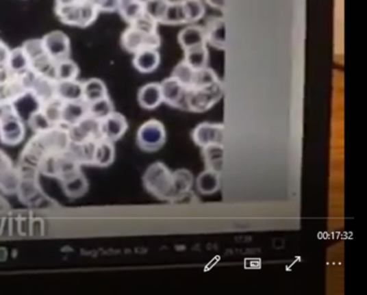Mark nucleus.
Wrapping results in <instances>:
<instances>
[{
	"label": "nucleus",
	"instance_id": "f257e3e1",
	"mask_svg": "<svg viewBox=\"0 0 367 295\" xmlns=\"http://www.w3.org/2000/svg\"><path fill=\"white\" fill-rule=\"evenodd\" d=\"M144 189L157 200L169 202L174 178L173 172L163 162H155L146 169L142 176Z\"/></svg>",
	"mask_w": 367,
	"mask_h": 295
},
{
	"label": "nucleus",
	"instance_id": "f03ea898",
	"mask_svg": "<svg viewBox=\"0 0 367 295\" xmlns=\"http://www.w3.org/2000/svg\"><path fill=\"white\" fill-rule=\"evenodd\" d=\"M26 127L16 114L12 103H0V142L16 146L23 142Z\"/></svg>",
	"mask_w": 367,
	"mask_h": 295
},
{
	"label": "nucleus",
	"instance_id": "7ed1b4c3",
	"mask_svg": "<svg viewBox=\"0 0 367 295\" xmlns=\"http://www.w3.org/2000/svg\"><path fill=\"white\" fill-rule=\"evenodd\" d=\"M224 96V86L221 80L207 88H186V110L203 114L218 104Z\"/></svg>",
	"mask_w": 367,
	"mask_h": 295
},
{
	"label": "nucleus",
	"instance_id": "20e7f679",
	"mask_svg": "<svg viewBox=\"0 0 367 295\" xmlns=\"http://www.w3.org/2000/svg\"><path fill=\"white\" fill-rule=\"evenodd\" d=\"M55 13L62 23L76 27H88L99 16V9L86 0L64 7H55Z\"/></svg>",
	"mask_w": 367,
	"mask_h": 295
},
{
	"label": "nucleus",
	"instance_id": "39448f33",
	"mask_svg": "<svg viewBox=\"0 0 367 295\" xmlns=\"http://www.w3.org/2000/svg\"><path fill=\"white\" fill-rule=\"evenodd\" d=\"M161 44L162 39L159 31L149 33L136 26L129 25L121 36L122 48L131 54L149 49L159 50Z\"/></svg>",
	"mask_w": 367,
	"mask_h": 295
},
{
	"label": "nucleus",
	"instance_id": "423d86ee",
	"mask_svg": "<svg viewBox=\"0 0 367 295\" xmlns=\"http://www.w3.org/2000/svg\"><path fill=\"white\" fill-rule=\"evenodd\" d=\"M166 129L161 121L150 119L141 124L137 131L136 142L142 151H159L166 144Z\"/></svg>",
	"mask_w": 367,
	"mask_h": 295
},
{
	"label": "nucleus",
	"instance_id": "0eeeda50",
	"mask_svg": "<svg viewBox=\"0 0 367 295\" xmlns=\"http://www.w3.org/2000/svg\"><path fill=\"white\" fill-rule=\"evenodd\" d=\"M21 179L20 168L13 164L8 154L0 149V191L5 194H16Z\"/></svg>",
	"mask_w": 367,
	"mask_h": 295
},
{
	"label": "nucleus",
	"instance_id": "6e6552de",
	"mask_svg": "<svg viewBox=\"0 0 367 295\" xmlns=\"http://www.w3.org/2000/svg\"><path fill=\"white\" fill-rule=\"evenodd\" d=\"M224 129L225 127L223 123L203 122L192 131V140L199 148H204L209 144H223Z\"/></svg>",
	"mask_w": 367,
	"mask_h": 295
},
{
	"label": "nucleus",
	"instance_id": "1a4fd4ad",
	"mask_svg": "<svg viewBox=\"0 0 367 295\" xmlns=\"http://www.w3.org/2000/svg\"><path fill=\"white\" fill-rule=\"evenodd\" d=\"M43 48L46 53L54 62L63 61L71 56V39L61 31H51L42 39Z\"/></svg>",
	"mask_w": 367,
	"mask_h": 295
},
{
	"label": "nucleus",
	"instance_id": "9d476101",
	"mask_svg": "<svg viewBox=\"0 0 367 295\" xmlns=\"http://www.w3.org/2000/svg\"><path fill=\"white\" fill-rule=\"evenodd\" d=\"M71 142H84L101 138V121L86 116L73 127H67Z\"/></svg>",
	"mask_w": 367,
	"mask_h": 295
},
{
	"label": "nucleus",
	"instance_id": "9b49d317",
	"mask_svg": "<svg viewBox=\"0 0 367 295\" xmlns=\"http://www.w3.org/2000/svg\"><path fill=\"white\" fill-rule=\"evenodd\" d=\"M160 84L163 95V103L173 108L186 110V88L171 76L162 81Z\"/></svg>",
	"mask_w": 367,
	"mask_h": 295
},
{
	"label": "nucleus",
	"instance_id": "f8f14e48",
	"mask_svg": "<svg viewBox=\"0 0 367 295\" xmlns=\"http://www.w3.org/2000/svg\"><path fill=\"white\" fill-rule=\"evenodd\" d=\"M129 129V122L120 112H114L106 119L101 121V138L116 142L125 135Z\"/></svg>",
	"mask_w": 367,
	"mask_h": 295
},
{
	"label": "nucleus",
	"instance_id": "ddd939ff",
	"mask_svg": "<svg viewBox=\"0 0 367 295\" xmlns=\"http://www.w3.org/2000/svg\"><path fill=\"white\" fill-rule=\"evenodd\" d=\"M206 42L218 50L224 51L227 48V24L221 16L209 18L204 26Z\"/></svg>",
	"mask_w": 367,
	"mask_h": 295
},
{
	"label": "nucleus",
	"instance_id": "4468645a",
	"mask_svg": "<svg viewBox=\"0 0 367 295\" xmlns=\"http://www.w3.org/2000/svg\"><path fill=\"white\" fill-rule=\"evenodd\" d=\"M174 185L171 192L170 203H176L189 194L194 184V176L189 169L180 168L173 172Z\"/></svg>",
	"mask_w": 367,
	"mask_h": 295
},
{
	"label": "nucleus",
	"instance_id": "2eb2a0df",
	"mask_svg": "<svg viewBox=\"0 0 367 295\" xmlns=\"http://www.w3.org/2000/svg\"><path fill=\"white\" fill-rule=\"evenodd\" d=\"M88 116V104L84 99L81 101H66L63 103L61 112V125L71 127L79 123Z\"/></svg>",
	"mask_w": 367,
	"mask_h": 295
},
{
	"label": "nucleus",
	"instance_id": "dca6fc26",
	"mask_svg": "<svg viewBox=\"0 0 367 295\" xmlns=\"http://www.w3.org/2000/svg\"><path fill=\"white\" fill-rule=\"evenodd\" d=\"M60 181H61L64 193L69 198H73V200L80 198L88 192V181L84 172H81V169Z\"/></svg>",
	"mask_w": 367,
	"mask_h": 295
},
{
	"label": "nucleus",
	"instance_id": "f3484780",
	"mask_svg": "<svg viewBox=\"0 0 367 295\" xmlns=\"http://www.w3.org/2000/svg\"><path fill=\"white\" fill-rule=\"evenodd\" d=\"M160 64H161V54L159 50L149 49V50L139 51L134 54L133 66L139 73H154L156 69L159 68Z\"/></svg>",
	"mask_w": 367,
	"mask_h": 295
},
{
	"label": "nucleus",
	"instance_id": "a211bd4d",
	"mask_svg": "<svg viewBox=\"0 0 367 295\" xmlns=\"http://www.w3.org/2000/svg\"><path fill=\"white\" fill-rule=\"evenodd\" d=\"M178 42L184 51L197 48V47L206 46L204 27L190 24L179 33Z\"/></svg>",
	"mask_w": 367,
	"mask_h": 295
},
{
	"label": "nucleus",
	"instance_id": "6ab92c4d",
	"mask_svg": "<svg viewBox=\"0 0 367 295\" xmlns=\"http://www.w3.org/2000/svg\"><path fill=\"white\" fill-rule=\"evenodd\" d=\"M138 103L140 107L146 110H154L160 105L163 104L161 84L151 82L141 86L138 91Z\"/></svg>",
	"mask_w": 367,
	"mask_h": 295
},
{
	"label": "nucleus",
	"instance_id": "aec40b11",
	"mask_svg": "<svg viewBox=\"0 0 367 295\" xmlns=\"http://www.w3.org/2000/svg\"><path fill=\"white\" fill-rule=\"evenodd\" d=\"M84 82L77 80L58 81L56 82V99L66 101H81L84 99Z\"/></svg>",
	"mask_w": 367,
	"mask_h": 295
},
{
	"label": "nucleus",
	"instance_id": "412c9836",
	"mask_svg": "<svg viewBox=\"0 0 367 295\" xmlns=\"http://www.w3.org/2000/svg\"><path fill=\"white\" fill-rule=\"evenodd\" d=\"M116 159V148L114 142L101 138L96 140L95 150H94L93 165L97 167L110 166L114 164Z\"/></svg>",
	"mask_w": 367,
	"mask_h": 295
},
{
	"label": "nucleus",
	"instance_id": "4be33fe9",
	"mask_svg": "<svg viewBox=\"0 0 367 295\" xmlns=\"http://www.w3.org/2000/svg\"><path fill=\"white\" fill-rule=\"evenodd\" d=\"M195 183L201 194H214L221 187V174L212 169L206 168L197 176Z\"/></svg>",
	"mask_w": 367,
	"mask_h": 295
},
{
	"label": "nucleus",
	"instance_id": "5701e85b",
	"mask_svg": "<svg viewBox=\"0 0 367 295\" xmlns=\"http://www.w3.org/2000/svg\"><path fill=\"white\" fill-rule=\"evenodd\" d=\"M201 155L204 159L206 168L212 169L221 174L223 169V144H209L201 148Z\"/></svg>",
	"mask_w": 367,
	"mask_h": 295
},
{
	"label": "nucleus",
	"instance_id": "b1692460",
	"mask_svg": "<svg viewBox=\"0 0 367 295\" xmlns=\"http://www.w3.org/2000/svg\"><path fill=\"white\" fill-rule=\"evenodd\" d=\"M120 16L129 25L144 14V0H121L118 8Z\"/></svg>",
	"mask_w": 367,
	"mask_h": 295
},
{
	"label": "nucleus",
	"instance_id": "393cba45",
	"mask_svg": "<svg viewBox=\"0 0 367 295\" xmlns=\"http://www.w3.org/2000/svg\"><path fill=\"white\" fill-rule=\"evenodd\" d=\"M5 67L11 75H18V76L31 70V63L22 47L10 50Z\"/></svg>",
	"mask_w": 367,
	"mask_h": 295
},
{
	"label": "nucleus",
	"instance_id": "a878e982",
	"mask_svg": "<svg viewBox=\"0 0 367 295\" xmlns=\"http://www.w3.org/2000/svg\"><path fill=\"white\" fill-rule=\"evenodd\" d=\"M82 86H84V101L86 104H91L93 101L108 96L106 84L101 79H88L84 81Z\"/></svg>",
	"mask_w": 367,
	"mask_h": 295
},
{
	"label": "nucleus",
	"instance_id": "bb28decb",
	"mask_svg": "<svg viewBox=\"0 0 367 295\" xmlns=\"http://www.w3.org/2000/svg\"><path fill=\"white\" fill-rule=\"evenodd\" d=\"M184 61L195 70L208 67L209 51L207 44L184 51Z\"/></svg>",
	"mask_w": 367,
	"mask_h": 295
},
{
	"label": "nucleus",
	"instance_id": "cd10ccee",
	"mask_svg": "<svg viewBox=\"0 0 367 295\" xmlns=\"http://www.w3.org/2000/svg\"><path fill=\"white\" fill-rule=\"evenodd\" d=\"M161 24L162 25L169 26L186 25V24H188L186 23V11H184L182 0L170 1L166 14L164 16Z\"/></svg>",
	"mask_w": 367,
	"mask_h": 295
},
{
	"label": "nucleus",
	"instance_id": "c85d7f7f",
	"mask_svg": "<svg viewBox=\"0 0 367 295\" xmlns=\"http://www.w3.org/2000/svg\"><path fill=\"white\" fill-rule=\"evenodd\" d=\"M80 69L75 62L71 58H66L63 61L56 62L55 71H54V79L56 82L58 81H71L78 79Z\"/></svg>",
	"mask_w": 367,
	"mask_h": 295
},
{
	"label": "nucleus",
	"instance_id": "c756f323",
	"mask_svg": "<svg viewBox=\"0 0 367 295\" xmlns=\"http://www.w3.org/2000/svg\"><path fill=\"white\" fill-rule=\"evenodd\" d=\"M114 112V103L111 101L109 95L99 99V101H93L91 104H88V116H92L99 121L106 119L107 116H110Z\"/></svg>",
	"mask_w": 367,
	"mask_h": 295
},
{
	"label": "nucleus",
	"instance_id": "7c9ffc66",
	"mask_svg": "<svg viewBox=\"0 0 367 295\" xmlns=\"http://www.w3.org/2000/svg\"><path fill=\"white\" fill-rule=\"evenodd\" d=\"M184 11H186V23H197L204 18L206 7L203 0H182Z\"/></svg>",
	"mask_w": 367,
	"mask_h": 295
},
{
	"label": "nucleus",
	"instance_id": "2f4dec72",
	"mask_svg": "<svg viewBox=\"0 0 367 295\" xmlns=\"http://www.w3.org/2000/svg\"><path fill=\"white\" fill-rule=\"evenodd\" d=\"M218 81H220V78L214 69L209 68V67L197 69V70H194L193 79H192L191 88H207V86L216 84Z\"/></svg>",
	"mask_w": 367,
	"mask_h": 295
},
{
	"label": "nucleus",
	"instance_id": "473e14b6",
	"mask_svg": "<svg viewBox=\"0 0 367 295\" xmlns=\"http://www.w3.org/2000/svg\"><path fill=\"white\" fill-rule=\"evenodd\" d=\"M169 3L170 0H144V13L149 18L161 24Z\"/></svg>",
	"mask_w": 367,
	"mask_h": 295
},
{
	"label": "nucleus",
	"instance_id": "72a5a7b5",
	"mask_svg": "<svg viewBox=\"0 0 367 295\" xmlns=\"http://www.w3.org/2000/svg\"><path fill=\"white\" fill-rule=\"evenodd\" d=\"M26 121H27L28 127L33 129L36 134L48 131L51 127H54L53 124L51 123L50 120L47 118L46 114H43L41 109L38 112H34Z\"/></svg>",
	"mask_w": 367,
	"mask_h": 295
},
{
	"label": "nucleus",
	"instance_id": "f704fd0d",
	"mask_svg": "<svg viewBox=\"0 0 367 295\" xmlns=\"http://www.w3.org/2000/svg\"><path fill=\"white\" fill-rule=\"evenodd\" d=\"M63 101L58 99H52L41 107L43 114H46L47 118L50 120L51 123L55 125H61V112Z\"/></svg>",
	"mask_w": 367,
	"mask_h": 295
},
{
	"label": "nucleus",
	"instance_id": "c9c22d12",
	"mask_svg": "<svg viewBox=\"0 0 367 295\" xmlns=\"http://www.w3.org/2000/svg\"><path fill=\"white\" fill-rule=\"evenodd\" d=\"M194 70L184 61L180 62L178 65L175 67L171 77H174L176 80H178L182 86L186 88H191L192 79H193Z\"/></svg>",
	"mask_w": 367,
	"mask_h": 295
},
{
	"label": "nucleus",
	"instance_id": "e433bc0d",
	"mask_svg": "<svg viewBox=\"0 0 367 295\" xmlns=\"http://www.w3.org/2000/svg\"><path fill=\"white\" fill-rule=\"evenodd\" d=\"M22 48L25 51L31 64L47 55L41 39H31V40L25 41Z\"/></svg>",
	"mask_w": 367,
	"mask_h": 295
},
{
	"label": "nucleus",
	"instance_id": "4c0bfd02",
	"mask_svg": "<svg viewBox=\"0 0 367 295\" xmlns=\"http://www.w3.org/2000/svg\"><path fill=\"white\" fill-rule=\"evenodd\" d=\"M206 3L216 10L223 11L225 9V0H206Z\"/></svg>",
	"mask_w": 367,
	"mask_h": 295
},
{
	"label": "nucleus",
	"instance_id": "58836bf2",
	"mask_svg": "<svg viewBox=\"0 0 367 295\" xmlns=\"http://www.w3.org/2000/svg\"><path fill=\"white\" fill-rule=\"evenodd\" d=\"M80 0H55V7H64L79 3Z\"/></svg>",
	"mask_w": 367,
	"mask_h": 295
},
{
	"label": "nucleus",
	"instance_id": "ea45409f",
	"mask_svg": "<svg viewBox=\"0 0 367 295\" xmlns=\"http://www.w3.org/2000/svg\"><path fill=\"white\" fill-rule=\"evenodd\" d=\"M9 208H10V205L8 202L3 196H0V212L7 211Z\"/></svg>",
	"mask_w": 367,
	"mask_h": 295
},
{
	"label": "nucleus",
	"instance_id": "a19ab883",
	"mask_svg": "<svg viewBox=\"0 0 367 295\" xmlns=\"http://www.w3.org/2000/svg\"><path fill=\"white\" fill-rule=\"evenodd\" d=\"M86 1H88V3H93L94 5H95L96 8L99 9L101 8V5H103V1L105 0H86Z\"/></svg>",
	"mask_w": 367,
	"mask_h": 295
}]
</instances>
